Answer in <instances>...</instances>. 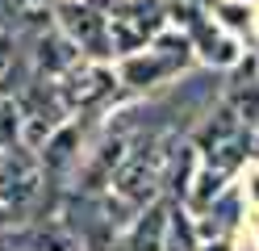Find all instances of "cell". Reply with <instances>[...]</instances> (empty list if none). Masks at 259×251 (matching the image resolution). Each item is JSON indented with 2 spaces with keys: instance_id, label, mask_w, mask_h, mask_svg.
Wrapping results in <instances>:
<instances>
[{
  "instance_id": "obj_10",
  "label": "cell",
  "mask_w": 259,
  "mask_h": 251,
  "mask_svg": "<svg viewBox=\"0 0 259 251\" xmlns=\"http://www.w3.org/2000/svg\"><path fill=\"white\" fill-rule=\"evenodd\" d=\"M0 29H5V0H0Z\"/></svg>"
},
{
  "instance_id": "obj_7",
  "label": "cell",
  "mask_w": 259,
  "mask_h": 251,
  "mask_svg": "<svg viewBox=\"0 0 259 251\" xmlns=\"http://www.w3.org/2000/svg\"><path fill=\"white\" fill-rule=\"evenodd\" d=\"M109 84H113V76H105L101 67H79V71L71 67V84H63L59 96H63V105H88V100L109 92Z\"/></svg>"
},
{
  "instance_id": "obj_5",
  "label": "cell",
  "mask_w": 259,
  "mask_h": 251,
  "mask_svg": "<svg viewBox=\"0 0 259 251\" xmlns=\"http://www.w3.org/2000/svg\"><path fill=\"white\" fill-rule=\"evenodd\" d=\"M163 163H167V151L159 147H142L130 155V163L117 172V193L130 197V201H147L155 197L159 180H163Z\"/></svg>"
},
{
  "instance_id": "obj_1",
  "label": "cell",
  "mask_w": 259,
  "mask_h": 251,
  "mask_svg": "<svg viewBox=\"0 0 259 251\" xmlns=\"http://www.w3.org/2000/svg\"><path fill=\"white\" fill-rule=\"evenodd\" d=\"M201 151H205L209 172H213V176H226V172H230V167L251 151V130H247V122L226 105L213 122H209V130L201 134Z\"/></svg>"
},
{
  "instance_id": "obj_6",
  "label": "cell",
  "mask_w": 259,
  "mask_h": 251,
  "mask_svg": "<svg viewBox=\"0 0 259 251\" xmlns=\"http://www.w3.org/2000/svg\"><path fill=\"white\" fill-rule=\"evenodd\" d=\"M34 201H38V167H34V159H25V155L9 159L5 176H0V205H5V213L17 218Z\"/></svg>"
},
{
  "instance_id": "obj_8",
  "label": "cell",
  "mask_w": 259,
  "mask_h": 251,
  "mask_svg": "<svg viewBox=\"0 0 259 251\" xmlns=\"http://www.w3.org/2000/svg\"><path fill=\"white\" fill-rule=\"evenodd\" d=\"M163 230H167V222L155 209L151 218H142V222H138V230H134V239H130L125 251H159V234H163Z\"/></svg>"
},
{
  "instance_id": "obj_2",
  "label": "cell",
  "mask_w": 259,
  "mask_h": 251,
  "mask_svg": "<svg viewBox=\"0 0 259 251\" xmlns=\"http://www.w3.org/2000/svg\"><path fill=\"white\" fill-rule=\"evenodd\" d=\"M163 25V5L155 0H113L109 9V42L113 50H134L155 38Z\"/></svg>"
},
{
  "instance_id": "obj_9",
  "label": "cell",
  "mask_w": 259,
  "mask_h": 251,
  "mask_svg": "<svg viewBox=\"0 0 259 251\" xmlns=\"http://www.w3.org/2000/svg\"><path fill=\"white\" fill-rule=\"evenodd\" d=\"M17 63H21V46L9 29H0V88H9L13 76H17Z\"/></svg>"
},
{
  "instance_id": "obj_3",
  "label": "cell",
  "mask_w": 259,
  "mask_h": 251,
  "mask_svg": "<svg viewBox=\"0 0 259 251\" xmlns=\"http://www.w3.org/2000/svg\"><path fill=\"white\" fill-rule=\"evenodd\" d=\"M59 25L67 29L71 46L88 50V55H109L113 42H109V13H101L96 5L88 0H67V5H59Z\"/></svg>"
},
{
  "instance_id": "obj_11",
  "label": "cell",
  "mask_w": 259,
  "mask_h": 251,
  "mask_svg": "<svg viewBox=\"0 0 259 251\" xmlns=\"http://www.w3.org/2000/svg\"><path fill=\"white\" fill-rule=\"evenodd\" d=\"M255 151H259V142H255Z\"/></svg>"
},
{
  "instance_id": "obj_4",
  "label": "cell",
  "mask_w": 259,
  "mask_h": 251,
  "mask_svg": "<svg viewBox=\"0 0 259 251\" xmlns=\"http://www.w3.org/2000/svg\"><path fill=\"white\" fill-rule=\"evenodd\" d=\"M188 63V42L184 38H159L147 55H134L121 63V80L134 84V88H147V84H159L163 76L180 71Z\"/></svg>"
}]
</instances>
